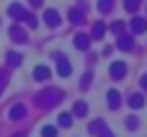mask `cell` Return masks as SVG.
<instances>
[{
  "label": "cell",
  "instance_id": "obj_1",
  "mask_svg": "<svg viewBox=\"0 0 147 137\" xmlns=\"http://www.w3.org/2000/svg\"><path fill=\"white\" fill-rule=\"evenodd\" d=\"M62 101V91L59 88H44L39 96H36V104L39 106H54Z\"/></svg>",
  "mask_w": 147,
  "mask_h": 137
},
{
  "label": "cell",
  "instance_id": "obj_2",
  "mask_svg": "<svg viewBox=\"0 0 147 137\" xmlns=\"http://www.w3.org/2000/svg\"><path fill=\"white\" fill-rule=\"evenodd\" d=\"M90 132H93V135H98V137H114V132L106 127V122H103V119L90 122Z\"/></svg>",
  "mask_w": 147,
  "mask_h": 137
},
{
  "label": "cell",
  "instance_id": "obj_3",
  "mask_svg": "<svg viewBox=\"0 0 147 137\" xmlns=\"http://www.w3.org/2000/svg\"><path fill=\"white\" fill-rule=\"evenodd\" d=\"M57 57V73L62 75V78H70V73H72V65H70V60L65 57V54H54Z\"/></svg>",
  "mask_w": 147,
  "mask_h": 137
},
{
  "label": "cell",
  "instance_id": "obj_4",
  "mask_svg": "<svg viewBox=\"0 0 147 137\" xmlns=\"http://www.w3.org/2000/svg\"><path fill=\"white\" fill-rule=\"evenodd\" d=\"M59 21H62V18H59V13H57L54 8H49V10L44 13V23H47L49 28H54V26H59Z\"/></svg>",
  "mask_w": 147,
  "mask_h": 137
},
{
  "label": "cell",
  "instance_id": "obj_5",
  "mask_svg": "<svg viewBox=\"0 0 147 137\" xmlns=\"http://www.w3.org/2000/svg\"><path fill=\"white\" fill-rule=\"evenodd\" d=\"M127 75V65L124 62H111V78L114 80H121Z\"/></svg>",
  "mask_w": 147,
  "mask_h": 137
},
{
  "label": "cell",
  "instance_id": "obj_6",
  "mask_svg": "<svg viewBox=\"0 0 147 137\" xmlns=\"http://www.w3.org/2000/svg\"><path fill=\"white\" fill-rule=\"evenodd\" d=\"M72 44H75L78 49H83V52H85V49L90 47V36H88V34H75V39H72Z\"/></svg>",
  "mask_w": 147,
  "mask_h": 137
},
{
  "label": "cell",
  "instance_id": "obj_7",
  "mask_svg": "<svg viewBox=\"0 0 147 137\" xmlns=\"http://www.w3.org/2000/svg\"><path fill=\"white\" fill-rule=\"evenodd\" d=\"M145 31H147V21L140 18V16H134L132 18V34H145Z\"/></svg>",
  "mask_w": 147,
  "mask_h": 137
},
{
  "label": "cell",
  "instance_id": "obj_8",
  "mask_svg": "<svg viewBox=\"0 0 147 137\" xmlns=\"http://www.w3.org/2000/svg\"><path fill=\"white\" fill-rule=\"evenodd\" d=\"M116 47H119V49H124V52H129V49H134V39L121 34V36H119V41H116Z\"/></svg>",
  "mask_w": 147,
  "mask_h": 137
},
{
  "label": "cell",
  "instance_id": "obj_9",
  "mask_svg": "<svg viewBox=\"0 0 147 137\" xmlns=\"http://www.w3.org/2000/svg\"><path fill=\"white\" fill-rule=\"evenodd\" d=\"M106 101H109L111 109H119V106H121V96H119V91H109V93H106Z\"/></svg>",
  "mask_w": 147,
  "mask_h": 137
},
{
  "label": "cell",
  "instance_id": "obj_10",
  "mask_svg": "<svg viewBox=\"0 0 147 137\" xmlns=\"http://www.w3.org/2000/svg\"><path fill=\"white\" fill-rule=\"evenodd\" d=\"M103 34H106V23H103V21H96V23H93L90 39H103Z\"/></svg>",
  "mask_w": 147,
  "mask_h": 137
},
{
  "label": "cell",
  "instance_id": "obj_11",
  "mask_svg": "<svg viewBox=\"0 0 147 137\" xmlns=\"http://www.w3.org/2000/svg\"><path fill=\"white\" fill-rule=\"evenodd\" d=\"M8 117H10L13 122H18V119H23V117H26V109H23L21 104H16V106H13L10 111H8Z\"/></svg>",
  "mask_w": 147,
  "mask_h": 137
},
{
  "label": "cell",
  "instance_id": "obj_12",
  "mask_svg": "<svg viewBox=\"0 0 147 137\" xmlns=\"http://www.w3.org/2000/svg\"><path fill=\"white\" fill-rule=\"evenodd\" d=\"M8 16H13V18H23V16H26V8L18 5V3H13V5L8 8Z\"/></svg>",
  "mask_w": 147,
  "mask_h": 137
},
{
  "label": "cell",
  "instance_id": "obj_13",
  "mask_svg": "<svg viewBox=\"0 0 147 137\" xmlns=\"http://www.w3.org/2000/svg\"><path fill=\"white\" fill-rule=\"evenodd\" d=\"M10 39L13 41H26V31L21 26H10Z\"/></svg>",
  "mask_w": 147,
  "mask_h": 137
},
{
  "label": "cell",
  "instance_id": "obj_14",
  "mask_svg": "<svg viewBox=\"0 0 147 137\" xmlns=\"http://www.w3.org/2000/svg\"><path fill=\"white\" fill-rule=\"evenodd\" d=\"M34 78H36V80H49V67L36 65V67H34Z\"/></svg>",
  "mask_w": 147,
  "mask_h": 137
},
{
  "label": "cell",
  "instance_id": "obj_15",
  "mask_svg": "<svg viewBox=\"0 0 147 137\" xmlns=\"http://www.w3.org/2000/svg\"><path fill=\"white\" fill-rule=\"evenodd\" d=\"M129 106H132V109H142V106H145V96H142V93L129 96Z\"/></svg>",
  "mask_w": 147,
  "mask_h": 137
},
{
  "label": "cell",
  "instance_id": "obj_16",
  "mask_svg": "<svg viewBox=\"0 0 147 137\" xmlns=\"http://www.w3.org/2000/svg\"><path fill=\"white\" fill-rule=\"evenodd\" d=\"M72 114H75V117H85V114H88V104H85V101H78V104L72 106Z\"/></svg>",
  "mask_w": 147,
  "mask_h": 137
},
{
  "label": "cell",
  "instance_id": "obj_17",
  "mask_svg": "<svg viewBox=\"0 0 147 137\" xmlns=\"http://www.w3.org/2000/svg\"><path fill=\"white\" fill-rule=\"evenodd\" d=\"M70 21L72 23H83V8H72L70 10Z\"/></svg>",
  "mask_w": 147,
  "mask_h": 137
},
{
  "label": "cell",
  "instance_id": "obj_18",
  "mask_svg": "<svg viewBox=\"0 0 147 137\" xmlns=\"http://www.w3.org/2000/svg\"><path fill=\"white\" fill-rule=\"evenodd\" d=\"M21 62H23V57H21V54H16V52H8V65H10V67H18Z\"/></svg>",
  "mask_w": 147,
  "mask_h": 137
},
{
  "label": "cell",
  "instance_id": "obj_19",
  "mask_svg": "<svg viewBox=\"0 0 147 137\" xmlns=\"http://www.w3.org/2000/svg\"><path fill=\"white\" fill-rule=\"evenodd\" d=\"M111 8H114V0H98V10L101 13H109Z\"/></svg>",
  "mask_w": 147,
  "mask_h": 137
},
{
  "label": "cell",
  "instance_id": "obj_20",
  "mask_svg": "<svg viewBox=\"0 0 147 137\" xmlns=\"http://www.w3.org/2000/svg\"><path fill=\"white\" fill-rule=\"evenodd\" d=\"M59 127H72V114H59Z\"/></svg>",
  "mask_w": 147,
  "mask_h": 137
},
{
  "label": "cell",
  "instance_id": "obj_21",
  "mask_svg": "<svg viewBox=\"0 0 147 137\" xmlns=\"http://www.w3.org/2000/svg\"><path fill=\"white\" fill-rule=\"evenodd\" d=\"M140 3H142V0H124V8H127L129 13H134V10L140 8Z\"/></svg>",
  "mask_w": 147,
  "mask_h": 137
},
{
  "label": "cell",
  "instance_id": "obj_22",
  "mask_svg": "<svg viewBox=\"0 0 147 137\" xmlns=\"http://www.w3.org/2000/svg\"><path fill=\"white\" fill-rule=\"evenodd\" d=\"M23 21H26V26H31V28H34V26L39 23V21H36V18H34L31 13H26V16H23Z\"/></svg>",
  "mask_w": 147,
  "mask_h": 137
},
{
  "label": "cell",
  "instance_id": "obj_23",
  "mask_svg": "<svg viewBox=\"0 0 147 137\" xmlns=\"http://www.w3.org/2000/svg\"><path fill=\"white\" fill-rule=\"evenodd\" d=\"M111 31L121 36V31H124V23H121V21H116V23H111Z\"/></svg>",
  "mask_w": 147,
  "mask_h": 137
},
{
  "label": "cell",
  "instance_id": "obj_24",
  "mask_svg": "<svg viewBox=\"0 0 147 137\" xmlns=\"http://www.w3.org/2000/svg\"><path fill=\"white\" fill-rule=\"evenodd\" d=\"M137 127H140L137 117H129V119H127V130H137Z\"/></svg>",
  "mask_w": 147,
  "mask_h": 137
},
{
  "label": "cell",
  "instance_id": "obj_25",
  "mask_svg": "<svg viewBox=\"0 0 147 137\" xmlns=\"http://www.w3.org/2000/svg\"><path fill=\"white\" fill-rule=\"evenodd\" d=\"M41 135H44V137H54V135H57V127H44Z\"/></svg>",
  "mask_w": 147,
  "mask_h": 137
},
{
  "label": "cell",
  "instance_id": "obj_26",
  "mask_svg": "<svg viewBox=\"0 0 147 137\" xmlns=\"http://www.w3.org/2000/svg\"><path fill=\"white\" fill-rule=\"evenodd\" d=\"M80 85H83V88H88V85H90V73H85V75H83V83H80Z\"/></svg>",
  "mask_w": 147,
  "mask_h": 137
},
{
  "label": "cell",
  "instance_id": "obj_27",
  "mask_svg": "<svg viewBox=\"0 0 147 137\" xmlns=\"http://www.w3.org/2000/svg\"><path fill=\"white\" fill-rule=\"evenodd\" d=\"M5 80H8V75H5V73H0V93H3V88H5Z\"/></svg>",
  "mask_w": 147,
  "mask_h": 137
},
{
  "label": "cell",
  "instance_id": "obj_28",
  "mask_svg": "<svg viewBox=\"0 0 147 137\" xmlns=\"http://www.w3.org/2000/svg\"><path fill=\"white\" fill-rule=\"evenodd\" d=\"M140 83H142V88L147 91V75H142V80H140Z\"/></svg>",
  "mask_w": 147,
  "mask_h": 137
},
{
  "label": "cell",
  "instance_id": "obj_29",
  "mask_svg": "<svg viewBox=\"0 0 147 137\" xmlns=\"http://www.w3.org/2000/svg\"><path fill=\"white\" fill-rule=\"evenodd\" d=\"M28 3H31L34 8H36V5H41V0H28Z\"/></svg>",
  "mask_w": 147,
  "mask_h": 137
}]
</instances>
